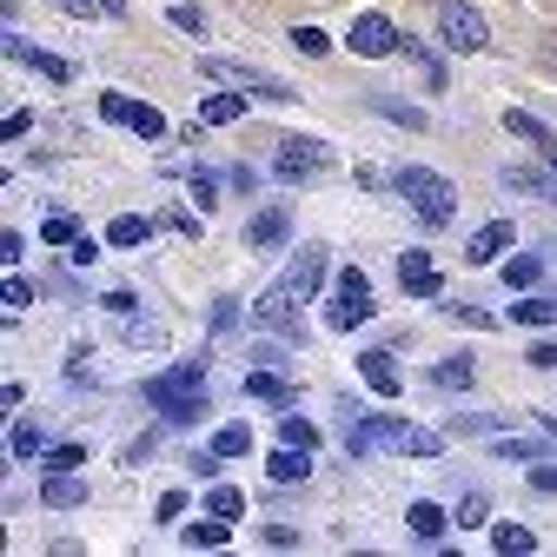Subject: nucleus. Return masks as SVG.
Returning a JSON list of instances; mask_svg holds the SVG:
<instances>
[{
    "label": "nucleus",
    "instance_id": "nucleus-1",
    "mask_svg": "<svg viewBox=\"0 0 557 557\" xmlns=\"http://www.w3.org/2000/svg\"><path fill=\"white\" fill-rule=\"evenodd\" d=\"M319 278H325V246H299L293 265H286V278L252 299V325L259 332H299V306L319 293Z\"/></svg>",
    "mask_w": 557,
    "mask_h": 557
},
{
    "label": "nucleus",
    "instance_id": "nucleus-2",
    "mask_svg": "<svg viewBox=\"0 0 557 557\" xmlns=\"http://www.w3.org/2000/svg\"><path fill=\"white\" fill-rule=\"evenodd\" d=\"M398 199L411 206L425 226H451L458 220V186L445 180V173H432V166H398Z\"/></svg>",
    "mask_w": 557,
    "mask_h": 557
},
{
    "label": "nucleus",
    "instance_id": "nucleus-3",
    "mask_svg": "<svg viewBox=\"0 0 557 557\" xmlns=\"http://www.w3.org/2000/svg\"><path fill=\"white\" fill-rule=\"evenodd\" d=\"M372 278L359 272V265H345L338 272V293H332V306H325V332H359V325H372Z\"/></svg>",
    "mask_w": 557,
    "mask_h": 557
},
{
    "label": "nucleus",
    "instance_id": "nucleus-4",
    "mask_svg": "<svg viewBox=\"0 0 557 557\" xmlns=\"http://www.w3.org/2000/svg\"><path fill=\"white\" fill-rule=\"evenodd\" d=\"M345 451H411V425H405V418H392V411H359L352 405Z\"/></svg>",
    "mask_w": 557,
    "mask_h": 557
},
{
    "label": "nucleus",
    "instance_id": "nucleus-5",
    "mask_svg": "<svg viewBox=\"0 0 557 557\" xmlns=\"http://www.w3.org/2000/svg\"><path fill=\"white\" fill-rule=\"evenodd\" d=\"M199 66H206V74H213V81L239 87V94H259L265 107H286V100H299V94H293L286 81H272V74H259V66H246V60H220V53H206Z\"/></svg>",
    "mask_w": 557,
    "mask_h": 557
},
{
    "label": "nucleus",
    "instance_id": "nucleus-6",
    "mask_svg": "<svg viewBox=\"0 0 557 557\" xmlns=\"http://www.w3.org/2000/svg\"><path fill=\"white\" fill-rule=\"evenodd\" d=\"M438 40L451 53H484L492 47V27H484V14L471 8V0H438Z\"/></svg>",
    "mask_w": 557,
    "mask_h": 557
},
{
    "label": "nucleus",
    "instance_id": "nucleus-7",
    "mask_svg": "<svg viewBox=\"0 0 557 557\" xmlns=\"http://www.w3.org/2000/svg\"><path fill=\"white\" fill-rule=\"evenodd\" d=\"M325 166H332V147H325V139H312V133L278 139V160H272L278 180H319Z\"/></svg>",
    "mask_w": 557,
    "mask_h": 557
},
{
    "label": "nucleus",
    "instance_id": "nucleus-8",
    "mask_svg": "<svg viewBox=\"0 0 557 557\" xmlns=\"http://www.w3.org/2000/svg\"><path fill=\"white\" fill-rule=\"evenodd\" d=\"M147 398L166 411V425H193V418H206V392L199 385H180L173 372L166 379H147Z\"/></svg>",
    "mask_w": 557,
    "mask_h": 557
},
{
    "label": "nucleus",
    "instance_id": "nucleus-9",
    "mask_svg": "<svg viewBox=\"0 0 557 557\" xmlns=\"http://www.w3.org/2000/svg\"><path fill=\"white\" fill-rule=\"evenodd\" d=\"M345 47H352L359 60H392V53H405V34H398L385 14H359L352 34H345Z\"/></svg>",
    "mask_w": 557,
    "mask_h": 557
},
{
    "label": "nucleus",
    "instance_id": "nucleus-10",
    "mask_svg": "<svg viewBox=\"0 0 557 557\" xmlns=\"http://www.w3.org/2000/svg\"><path fill=\"white\" fill-rule=\"evenodd\" d=\"M398 293H405V299H438V293H445V278H438V265H432L425 246H405V252H398Z\"/></svg>",
    "mask_w": 557,
    "mask_h": 557
},
{
    "label": "nucleus",
    "instance_id": "nucleus-11",
    "mask_svg": "<svg viewBox=\"0 0 557 557\" xmlns=\"http://www.w3.org/2000/svg\"><path fill=\"white\" fill-rule=\"evenodd\" d=\"M100 120H113V126H133V133H147V139H160V133H166L160 107L133 100V94H100Z\"/></svg>",
    "mask_w": 557,
    "mask_h": 557
},
{
    "label": "nucleus",
    "instance_id": "nucleus-12",
    "mask_svg": "<svg viewBox=\"0 0 557 557\" xmlns=\"http://www.w3.org/2000/svg\"><path fill=\"white\" fill-rule=\"evenodd\" d=\"M40 505H47V511H74V505H87V478H74V471H60V465H47V484H40Z\"/></svg>",
    "mask_w": 557,
    "mask_h": 557
},
{
    "label": "nucleus",
    "instance_id": "nucleus-13",
    "mask_svg": "<svg viewBox=\"0 0 557 557\" xmlns=\"http://www.w3.org/2000/svg\"><path fill=\"white\" fill-rule=\"evenodd\" d=\"M505 252H511V220H492V226H478V233H471L465 265H492V259H505Z\"/></svg>",
    "mask_w": 557,
    "mask_h": 557
},
{
    "label": "nucleus",
    "instance_id": "nucleus-14",
    "mask_svg": "<svg viewBox=\"0 0 557 557\" xmlns=\"http://www.w3.org/2000/svg\"><path fill=\"white\" fill-rule=\"evenodd\" d=\"M359 379H366L379 398H398V392H405V372L392 366V352H359Z\"/></svg>",
    "mask_w": 557,
    "mask_h": 557
},
{
    "label": "nucleus",
    "instance_id": "nucleus-15",
    "mask_svg": "<svg viewBox=\"0 0 557 557\" xmlns=\"http://www.w3.org/2000/svg\"><path fill=\"white\" fill-rule=\"evenodd\" d=\"M8 53H14V60H27L34 74H47V81H74V66H66L60 53H40V47H34L27 34H8Z\"/></svg>",
    "mask_w": 557,
    "mask_h": 557
},
{
    "label": "nucleus",
    "instance_id": "nucleus-16",
    "mask_svg": "<svg viewBox=\"0 0 557 557\" xmlns=\"http://www.w3.org/2000/svg\"><path fill=\"white\" fill-rule=\"evenodd\" d=\"M265 471H272V484H299V478L312 471V451H306V445H286V438H278V451L265 458Z\"/></svg>",
    "mask_w": 557,
    "mask_h": 557
},
{
    "label": "nucleus",
    "instance_id": "nucleus-17",
    "mask_svg": "<svg viewBox=\"0 0 557 557\" xmlns=\"http://www.w3.org/2000/svg\"><path fill=\"white\" fill-rule=\"evenodd\" d=\"M180 537H186L193 550H220V544H233V524L213 511V518H193V524H180Z\"/></svg>",
    "mask_w": 557,
    "mask_h": 557
},
{
    "label": "nucleus",
    "instance_id": "nucleus-18",
    "mask_svg": "<svg viewBox=\"0 0 557 557\" xmlns=\"http://www.w3.org/2000/svg\"><path fill=\"white\" fill-rule=\"evenodd\" d=\"M246 239L272 252V246H286V239H293V220H286V213H278V206H265V213H259V220L246 226Z\"/></svg>",
    "mask_w": 557,
    "mask_h": 557
},
{
    "label": "nucleus",
    "instance_id": "nucleus-19",
    "mask_svg": "<svg viewBox=\"0 0 557 557\" xmlns=\"http://www.w3.org/2000/svg\"><path fill=\"white\" fill-rule=\"evenodd\" d=\"M405 524H411V537H425V544H438L451 518H445V511H438L432 498H418V505H405Z\"/></svg>",
    "mask_w": 557,
    "mask_h": 557
},
{
    "label": "nucleus",
    "instance_id": "nucleus-20",
    "mask_svg": "<svg viewBox=\"0 0 557 557\" xmlns=\"http://www.w3.org/2000/svg\"><path fill=\"white\" fill-rule=\"evenodd\" d=\"M492 544H498L505 557H531V550H537V531L518 524V518H498V524H492Z\"/></svg>",
    "mask_w": 557,
    "mask_h": 557
},
{
    "label": "nucleus",
    "instance_id": "nucleus-21",
    "mask_svg": "<svg viewBox=\"0 0 557 557\" xmlns=\"http://www.w3.org/2000/svg\"><path fill=\"white\" fill-rule=\"evenodd\" d=\"M246 398H259V405H278V411H293V385L278 379V372H246Z\"/></svg>",
    "mask_w": 557,
    "mask_h": 557
},
{
    "label": "nucleus",
    "instance_id": "nucleus-22",
    "mask_svg": "<svg viewBox=\"0 0 557 557\" xmlns=\"http://www.w3.org/2000/svg\"><path fill=\"white\" fill-rule=\"evenodd\" d=\"M239 113H246V94H239V87H226V94H213V100L199 107V126H233Z\"/></svg>",
    "mask_w": 557,
    "mask_h": 557
},
{
    "label": "nucleus",
    "instance_id": "nucleus-23",
    "mask_svg": "<svg viewBox=\"0 0 557 557\" xmlns=\"http://www.w3.org/2000/svg\"><path fill=\"white\" fill-rule=\"evenodd\" d=\"M471 366H478V359H465V352H445V359L432 366V385H438V392H465V385H471Z\"/></svg>",
    "mask_w": 557,
    "mask_h": 557
},
{
    "label": "nucleus",
    "instance_id": "nucleus-24",
    "mask_svg": "<svg viewBox=\"0 0 557 557\" xmlns=\"http://www.w3.org/2000/svg\"><path fill=\"white\" fill-rule=\"evenodd\" d=\"M451 432H458V438H498L505 418H498V411H465V418H451Z\"/></svg>",
    "mask_w": 557,
    "mask_h": 557
},
{
    "label": "nucleus",
    "instance_id": "nucleus-25",
    "mask_svg": "<svg viewBox=\"0 0 557 557\" xmlns=\"http://www.w3.org/2000/svg\"><path fill=\"white\" fill-rule=\"evenodd\" d=\"M537 278H544V259H537V252H518V259L505 265V286H511V293H531Z\"/></svg>",
    "mask_w": 557,
    "mask_h": 557
},
{
    "label": "nucleus",
    "instance_id": "nucleus-26",
    "mask_svg": "<svg viewBox=\"0 0 557 557\" xmlns=\"http://www.w3.org/2000/svg\"><path fill=\"white\" fill-rule=\"evenodd\" d=\"M511 319H518V325H550V319H557V299H544V293H524V299L511 306Z\"/></svg>",
    "mask_w": 557,
    "mask_h": 557
},
{
    "label": "nucleus",
    "instance_id": "nucleus-27",
    "mask_svg": "<svg viewBox=\"0 0 557 557\" xmlns=\"http://www.w3.org/2000/svg\"><path fill=\"white\" fill-rule=\"evenodd\" d=\"M505 133H518V139H531V147H544V153L557 147V139H550V126H544V120H531V113H505Z\"/></svg>",
    "mask_w": 557,
    "mask_h": 557
},
{
    "label": "nucleus",
    "instance_id": "nucleus-28",
    "mask_svg": "<svg viewBox=\"0 0 557 557\" xmlns=\"http://www.w3.org/2000/svg\"><path fill=\"white\" fill-rule=\"evenodd\" d=\"M147 239H153V226L133 220V213H120V220L107 226V246H147Z\"/></svg>",
    "mask_w": 557,
    "mask_h": 557
},
{
    "label": "nucleus",
    "instance_id": "nucleus-29",
    "mask_svg": "<svg viewBox=\"0 0 557 557\" xmlns=\"http://www.w3.org/2000/svg\"><path fill=\"white\" fill-rule=\"evenodd\" d=\"M213 451H220V458H246V451H252V425H220V432H213Z\"/></svg>",
    "mask_w": 557,
    "mask_h": 557
},
{
    "label": "nucleus",
    "instance_id": "nucleus-30",
    "mask_svg": "<svg viewBox=\"0 0 557 557\" xmlns=\"http://www.w3.org/2000/svg\"><path fill=\"white\" fill-rule=\"evenodd\" d=\"M278 438H286V445H319V425H312V418H299V411H286V418H278Z\"/></svg>",
    "mask_w": 557,
    "mask_h": 557
},
{
    "label": "nucleus",
    "instance_id": "nucleus-31",
    "mask_svg": "<svg viewBox=\"0 0 557 557\" xmlns=\"http://www.w3.org/2000/svg\"><path fill=\"white\" fill-rule=\"evenodd\" d=\"M372 113H385V120H398V126H425V113H418V107H405V100H392V94H372Z\"/></svg>",
    "mask_w": 557,
    "mask_h": 557
},
{
    "label": "nucleus",
    "instance_id": "nucleus-32",
    "mask_svg": "<svg viewBox=\"0 0 557 557\" xmlns=\"http://www.w3.org/2000/svg\"><path fill=\"white\" fill-rule=\"evenodd\" d=\"M40 239H47V246H74V239H81V220H74V213H47Z\"/></svg>",
    "mask_w": 557,
    "mask_h": 557
},
{
    "label": "nucleus",
    "instance_id": "nucleus-33",
    "mask_svg": "<svg viewBox=\"0 0 557 557\" xmlns=\"http://www.w3.org/2000/svg\"><path fill=\"white\" fill-rule=\"evenodd\" d=\"M537 451H544L537 438H511V432H498V438H492V458H537Z\"/></svg>",
    "mask_w": 557,
    "mask_h": 557
},
{
    "label": "nucleus",
    "instance_id": "nucleus-34",
    "mask_svg": "<svg viewBox=\"0 0 557 557\" xmlns=\"http://www.w3.org/2000/svg\"><path fill=\"white\" fill-rule=\"evenodd\" d=\"M206 505H213L220 518H246V492H233V484H213V498H206Z\"/></svg>",
    "mask_w": 557,
    "mask_h": 557
},
{
    "label": "nucleus",
    "instance_id": "nucleus-35",
    "mask_svg": "<svg viewBox=\"0 0 557 557\" xmlns=\"http://www.w3.org/2000/svg\"><path fill=\"white\" fill-rule=\"evenodd\" d=\"M451 518H458V524H484V518H492V498H484V492H465Z\"/></svg>",
    "mask_w": 557,
    "mask_h": 557
},
{
    "label": "nucleus",
    "instance_id": "nucleus-36",
    "mask_svg": "<svg viewBox=\"0 0 557 557\" xmlns=\"http://www.w3.org/2000/svg\"><path fill=\"white\" fill-rule=\"evenodd\" d=\"M34 451H47V432L21 418V425H14V458H34Z\"/></svg>",
    "mask_w": 557,
    "mask_h": 557
},
{
    "label": "nucleus",
    "instance_id": "nucleus-37",
    "mask_svg": "<svg viewBox=\"0 0 557 557\" xmlns=\"http://www.w3.org/2000/svg\"><path fill=\"white\" fill-rule=\"evenodd\" d=\"M0 306H8V312H27V306H34V286H27L21 272L8 278V286H0Z\"/></svg>",
    "mask_w": 557,
    "mask_h": 557
},
{
    "label": "nucleus",
    "instance_id": "nucleus-38",
    "mask_svg": "<svg viewBox=\"0 0 557 557\" xmlns=\"http://www.w3.org/2000/svg\"><path fill=\"white\" fill-rule=\"evenodd\" d=\"M293 47H299L306 60H325V53H332V40H325L319 27H293Z\"/></svg>",
    "mask_w": 557,
    "mask_h": 557
},
{
    "label": "nucleus",
    "instance_id": "nucleus-39",
    "mask_svg": "<svg viewBox=\"0 0 557 557\" xmlns=\"http://www.w3.org/2000/svg\"><path fill=\"white\" fill-rule=\"evenodd\" d=\"M445 319H458V325H498L492 312H484V306H471V299H451V306H445Z\"/></svg>",
    "mask_w": 557,
    "mask_h": 557
},
{
    "label": "nucleus",
    "instance_id": "nucleus-40",
    "mask_svg": "<svg viewBox=\"0 0 557 557\" xmlns=\"http://www.w3.org/2000/svg\"><path fill=\"white\" fill-rule=\"evenodd\" d=\"M66 379H74V385H94V352H87V345H74V352H66Z\"/></svg>",
    "mask_w": 557,
    "mask_h": 557
},
{
    "label": "nucleus",
    "instance_id": "nucleus-41",
    "mask_svg": "<svg viewBox=\"0 0 557 557\" xmlns=\"http://www.w3.org/2000/svg\"><path fill=\"white\" fill-rule=\"evenodd\" d=\"M186 186H193V199H199V206H213V199H220V180L206 173V166H193V173H186Z\"/></svg>",
    "mask_w": 557,
    "mask_h": 557
},
{
    "label": "nucleus",
    "instance_id": "nucleus-42",
    "mask_svg": "<svg viewBox=\"0 0 557 557\" xmlns=\"http://www.w3.org/2000/svg\"><path fill=\"white\" fill-rule=\"evenodd\" d=\"M524 366H531V372H557V338H537L531 352H524Z\"/></svg>",
    "mask_w": 557,
    "mask_h": 557
},
{
    "label": "nucleus",
    "instance_id": "nucleus-43",
    "mask_svg": "<svg viewBox=\"0 0 557 557\" xmlns=\"http://www.w3.org/2000/svg\"><path fill=\"white\" fill-rule=\"evenodd\" d=\"M166 332L153 325V319H126V345H160Z\"/></svg>",
    "mask_w": 557,
    "mask_h": 557
},
{
    "label": "nucleus",
    "instance_id": "nucleus-44",
    "mask_svg": "<svg viewBox=\"0 0 557 557\" xmlns=\"http://www.w3.org/2000/svg\"><path fill=\"white\" fill-rule=\"evenodd\" d=\"M47 465H60V471H74V465H87V445H47Z\"/></svg>",
    "mask_w": 557,
    "mask_h": 557
},
{
    "label": "nucleus",
    "instance_id": "nucleus-45",
    "mask_svg": "<svg viewBox=\"0 0 557 557\" xmlns=\"http://www.w3.org/2000/svg\"><path fill=\"white\" fill-rule=\"evenodd\" d=\"M166 21H173V27H180V34H206V14H199V8H173V14H166Z\"/></svg>",
    "mask_w": 557,
    "mask_h": 557
},
{
    "label": "nucleus",
    "instance_id": "nucleus-46",
    "mask_svg": "<svg viewBox=\"0 0 557 557\" xmlns=\"http://www.w3.org/2000/svg\"><path fill=\"white\" fill-rule=\"evenodd\" d=\"M180 511H186V492H166V498H160V505H153V518H160V524H173V518H180Z\"/></svg>",
    "mask_w": 557,
    "mask_h": 557
},
{
    "label": "nucleus",
    "instance_id": "nucleus-47",
    "mask_svg": "<svg viewBox=\"0 0 557 557\" xmlns=\"http://www.w3.org/2000/svg\"><path fill=\"white\" fill-rule=\"evenodd\" d=\"M531 492H557V465H544V458L531 465Z\"/></svg>",
    "mask_w": 557,
    "mask_h": 557
},
{
    "label": "nucleus",
    "instance_id": "nucleus-48",
    "mask_svg": "<svg viewBox=\"0 0 557 557\" xmlns=\"http://www.w3.org/2000/svg\"><path fill=\"white\" fill-rule=\"evenodd\" d=\"M53 8H60V14H74V21H87V14H107L100 0H53Z\"/></svg>",
    "mask_w": 557,
    "mask_h": 557
},
{
    "label": "nucleus",
    "instance_id": "nucleus-49",
    "mask_svg": "<svg viewBox=\"0 0 557 557\" xmlns=\"http://www.w3.org/2000/svg\"><path fill=\"white\" fill-rule=\"evenodd\" d=\"M173 379H180V385H199V392H206V366H199V359H186V366H173Z\"/></svg>",
    "mask_w": 557,
    "mask_h": 557
},
{
    "label": "nucleus",
    "instance_id": "nucleus-50",
    "mask_svg": "<svg viewBox=\"0 0 557 557\" xmlns=\"http://www.w3.org/2000/svg\"><path fill=\"white\" fill-rule=\"evenodd\" d=\"M66 252H74V265H94V259H100V246H94V239H87V233H81V239H74V246H66Z\"/></svg>",
    "mask_w": 557,
    "mask_h": 557
},
{
    "label": "nucleus",
    "instance_id": "nucleus-51",
    "mask_svg": "<svg viewBox=\"0 0 557 557\" xmlns=\"http://www.w3.org/2000/svg\"><path fill=\"white\" fill-rule=\"evenodd\" d=\"M233 312H239V306H233V299H220V306H213V332H233Z\"/></svg>",
    "mask_w": 557,
    "mask_h": 557
},
{
    "label": "nucleus",
    "instance_id": "nucleus-52",
    "mask_svg": "<svg viewBox=\"0 0 557 557\" xmlns=\"http://www.w3.org/2000/svg\"><path fill=\"white\" fill-rule=\"evenodd\" d=\"M100 8H107V14H126V0H100Z\"/></svg>",
    "mask_w": 557,
    "mask_h": 557
},
{
    "label": "nucleus",
    "instance_id": "nucleus-53",
    "mask_svg": "<svg viewBox=\"0 0 557 557\" xmlns=\"http://www.w3.org/2000/svg\"><path fill=\"white\" fill-rule=\"evenodd\" d=\"M544 160H550V166H557V147H550V153H544Z\"/></svg>",
    "mask_w": 557,
    "mask_h": 557
}]
</instances>
